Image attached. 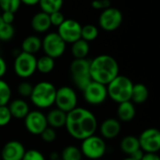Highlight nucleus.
Returning <instances> with one entry per match:
<instances>
[{"label": "nucleus", "instance_id": "17", "mask_svg": "<svg viewBox=\"0 0 160 160\" xmlns=\"http://www.w3.org/2000/svg\"><path fill=\"white\" fill-rule=\"evenodd\" d=\"M30 25L31 28L39 34L46 33L49 31L51 28V21H50V15L43 12V11H38L33 15L30 21Z\"/></svg>", "mask_w": 160, "mask_h": 160}, {"label": "nucleus", "instance_id": "6", "mask_svg": "<svg viewBox=\"0 0 160 160\" xmlns=\"http://www.w3.org/2000/svg\"><path fill=\"white\" fill-rule=\"evenodd\" d=\"M80 150L82 157H85L88 159H100L107 152V145L103 138L92 135L82 141Z\"/></svg>", "mask_w": 160, "mask_h": 160}, {"label": "nucleus", "instance_id": "29", "mask_svg": "<svg viewBox=\"0 0 160 160\" xmlns=\"http://www.w3.org/2000/svg\"><path fill=\"white\" fill-rule=\"evenodd\" d=\"M11 99V88L9 84L0 79V106L8 105Z\"/></svg>", "mask_w": 160, "mask_h": 160}, {"label": "nucleus", "instance_id": "41", "mask_svg": "<svg viewBox=\"0 0 160 160\" xmlns=\"http://www.w3.org/2000/svg\"><path fill=\"white\" fill-rule=\"evenodd\" d=\"M143 154H144V152H143L142 149H139L138 151H136L135 153H133V154H132L131 156H129V157L136 160H141L142 158V157H143Z\"/></svg>", "mask_w": 160, "mask_h": 160}, {"label": "nucleus", "instance_id": "14", "mask_svg": "<svg viewBox=\"0 0 160 160\" xmlns=\"http://www.w3.org/2000/svg\"><path fill=\"white\" fill-rule=\"evenodd\" d=\"M24 127L26 130L35 136H38L48 127L46 114L40 110L30 111L24 117Z\"/></svg>", "mask_w": 160, "mask_h": 160}, {"label": "nucleus", "instance_id": "45", "mask_svg": "<svg viewBox=\"0 0 160 160\" xmlns=\"http://www.w3.org/2000/svg\"><path fill=\"white\" fill-rule=\"evenodd\" d=\"M55 160H62L61 158H58V159H55Z\"/></svg>", "mask_w": 160, "mask_h": 160}, {"label": "nucleus", "instance_id": "9", "mask_svg": "<svg viewBox=\"0 0 160 160\" xmlns=\"http://www.w3.org/2000/svg\"><path fill=\"white\" fill-rule=\"evenodd\" d=\"M123 20L122 11L117 8L110 7L101 11L98 17V25L103 31L113 32L121 26Z\"/></svg>", "mask_w": 160, "mask_h": 160}, {"label": "nucleus", "instance_id": "7", "mask_svg": "<svg viewBox=\"0 0 160 160\" xmlns=\"http://www.w3.org/2000/svg\"><path fill=\"white\" fill-rule=\"evenodd\" d=\"M13 70L14 73L22 79L30 78L37 71V57L34 54L21 51L15 56Z\"/></svg>", "mask_w": 160, "mask_h": 160}, {"label": "nucleus", "instance_id": "3", "mask_svg": "<svg viewBox=\"0 0 160 160\" xmlns=\"http://www.w3.org/2000/svg\"><path fill=\"white\" fill-rule=\"evenodd\" d=\"M56 87L53 83L42 81L33 85L30 100L38 109H48L54 105Z\"/></svg>", "mask_w": 160, "mask_h": 160}, {"label": "nucleus", "instance_id": "8", "mask_svg": "<svg viewBox=\"0 0 160 160\" xmlns=\"http://www.w3.org/2000/svg\"><path fill=\"white\" fill-rule=\"evenodd\" d=\"M41 49L45 55L53 59L61 57L67 49L66 42L59 37L57 32L47 33L41 39Z\"/></svg>", "mask_w": 160, "mask_h": 160}, {"label": "nucleus", "instance_id": "30", "mask_svg": "<svg viewBox=\"0 0 160 160\" xmlns=\"http://www.w3.org/2000/svg\"><path fill=\"white\" fill-rule=\"evenodd\" d=\"M21 0H0V9L2 12L8 11L16 13L21 8Z\"/></svg>", "mask_w": 160, "mask_h": 160}, {"label": "nucleus", "instance_id": "26", "mask_svg": "<svg viewBox=\"0 0 160 160\" xmlns=\"http://www.w3.org/2000/svg\"><path fill=\"white\" fill-rule=\"evenodd\" d=\"M38 5L39 6L41 11L51 14L52 12L61 10L64 5V0H39Z\"/></svg>", "mask_w": 160, "mask_h": 160}, {"label": "nucleus", "instance_id": "32", "mask_svg": "<svg viewBox=\"0 0 160 160\" xmlns=\"http://www.w3.org/2000/svg\"><path fill=\"white\" fill-rule=\"evenodd\" d=\"M33 90V84L27 81H23L18 84L17 91L19 95L22 98H30Z\"/></svg>", "mask_w": 160, "mask_h": 160}, {"label": "nucleus", "instance_id": "36", "mask_svg": "<svg viewBox=\"0 0 160 160\" xmlns=\"http://www.w3.org/2000/svg\"><path fill=\"white\" fill-rule=\"evenodd\" d=\"M50 15V21H51V24L52 26H56L58 27L64 21H65V16L64 14L61 12V10L59 11H55V12H52Z\"/></svg>", "mask_w": 160, "mask_h": 160}, {"label": "nucleus", "instance_id": "11", "mask_svg": "<svg viewBox=\"0 0 160 160\" xmlns=\"http://www.w3.org/2000/svg\"><path fill=\"white\" fill-rule=\"evenodd\" d=\"M82 92L84 100L93 106H98L105 102L108 98L107 86L92 81Z\"/></svg>", "mask_w": 160, "mask_h": 160}, {"label": "nucleus", "instance_id": "44", "mask_svg": "<svg viewBox=\"0 0 160 160\" xmlns=\"http://www.w3.org/2000/svg\"><path fill=\"white\" fill-rule=\"evenodd\" d=\"M122 160H136V159H134V158H130V157H127L126 158H124V159H122Z\"/></svg>", "mask_w": 160, "mask_h": 160}, {"label": "nucleus", "instance_id": "35", "mask_svg": "<svg viewBox=\"0 0 160 160\" xmlns=\"http://www.w3.org/2000/svg\"><path fill=\"white\" fill-rule=\"evenodd\" d=\"M22 160H46V158L40 151L37 149H30L25 151Z\"/></svg>", "mask_w": 160, "mask_h": 160}, {"label": "nucleus", "instance_id": "12", "mask_svg": "<svg viewBox=\"0 0 160 160\" xmlns=\"http://www.w3.org/2000/svg\"><path fill=\"white\" fill-rule=\"evenodd\" d=\"M138 140L140 147L144 153H158L160 150V132L156 128L144 129Z\"/></svg>", "mask_w": 160, "mask_h": 160}, {"label": "nucleus", "instance_id": "27", "mask_svg": "<svg viewBox=\"0 0 160 160\" xmlns=\"http://www.w3.org/2000/svg\"><path fill=\"white\" fill-rule=\"evenodd\" d=\"M60 158L62 160H82V154L80 148H78L77 146L68 145L62 150L60 154Z\"/></svg>", "mask_w": 160, "mask_h": 160}, {"label": "nucleus", "instance_id": "23", "mask_svg": "<svg viewBox=\"0 0 160 160\" xmlns=\"http://www.w3.org/2000/svg\"><path fill=\"white\" fill-rule=\"evenodd\" d=\"M149 97V91L145 84L143 83H135L132 87L130 101L135 104H142L144 103Z\"/></svg>", "mask_w": 160, "mask_h": 160}, {"label": "nucleus", "instance_id": "5", "mask_svg": "<svg viewBox=\"0 0 160 160\" xmlns=\"http://www.w3.org/2000/svg\"><path fill=\"white\" fill-rule=\"evenodd\" d=\"M69 70L73 83L81 91H83L92 82L90 76V60L87 58L74 59L70 64Z\"/></svg>", "mask_w": 160, "mask_h": 160}, {"label": "nucleus", "instance_id": "31", "mask_svg": "<svg viewBox=\"0 0 160 160\" xmlns=\"http://www.w3.org/2000/svg\"><path fill=\"white\" fill-rule=\"evenodd\" d=\"M15 35V29L12 24L3 22L0 25V40L9 41L13 38Z\"/></svg>", "mask_w": 160, "mask_h": 160}, {"label": "nucleus", "instance_id": "4", "mask_svg": "<svg viewBox=\"0 0 160 160\" xmlns=\"http://www.w3.org/2000/svg\"><path fill=\"white\" fill-rule=\"evenodd\" d=\"M133 82L127 76L118 75L107 86L108 97L116 103H122L130 100Z\"/></svg>", "mask_w": 160, "mask_h": 160}, {"label": "nucleus", "instance_id": "10", "mask_svg": "<svg viewBox=\"0 0 160 160\" xmlns=\"http://www.w3.org/2000/svg\"><path fill=\"white\" fill-rule=\"evenodd\" d=\"M54 104L57 109L68 112L75 109L78 104V97L76 91L70 86H62L56 89Z\"/></svg>", "mask_w": 160, "mask_h": 160}, {"label": "nucleus", "instance_id": "39", "mask_svg": "<svg viewBox=\"0 0 160 160\" xmlns=\"http://www.w3.org/2000/svg\"><path fill=\"white\" fill-rule=\"evenodd\" d=\"M7 70H8V65H7V62L6 60L0 55V79H2L6 73H7Z\"/></svg>", "mask_w": 160, "mask_h": 160}, {"label": "nucleus", "instance_id": "13", "mask_svg": "<svg viewBox=\"0 0 160 160\" xmlns=\"http://www.w3.org/2000/svg\"><path fill=\"white\" fill-rule=\"evenodd\" d=\"M57 28V34L66 44H72L81 38L82 25L76 20L65 19Z\"/></svg>", "mask_w": 160, "mask_h": 160}, {"label": "nucleus", "instance_id": "21", "mask_svg": "<svg viewBox=\"0 0 160 160\" xmlns=\"http://www.w3.org/2000/svg\"><path fill=\"white\" fill-rule=\"evenodd\" d=\"M21 50L23 52H27L30 54H36L41 50V38L36 35H30L23 38Z\"/></svg>", "mask_w": 160, "mask_h": 160}, {"label": "nucleus", "instance_id": "24", "mask_svg": "<svg viewBox=\"0 0 160 160\" xmlns=\"http://www.w3.org/2000/svg\"><path fill=\"white\" fill-rule=\"evenodd\" d=\"M90 52L89 42L80 38L71 44V53L74 59H84L87 57Z\"/></svg>", "mask_w": 160, "mask_h": 160}, {"label": "nucleus", "instance_id": "38", "mask_svg": "<svg viewBox=\"0 0 160 160\" xmlns=\"http://www.w3.org/2000/svg\"><path fill=\"white\" fill-rule=\"evenodd\" d=\"M1 18H2V20H3V22L5 23L12 24L14 20H15V13L8 12V11H4L1 14Z\"/></svg>", "mask_w": 160, "mask_h": 160}, {"label": "nucleus", "instance_id": "28", "mask_svg": "<svg viewBox=\"0 0 160 160\" xmlns=\"http://www.w3.org/2000/svg\"><path fill=\"white\" fill-rule=\"evenodd\" d=\"M99 35V29L98 26L94 25V24H85L83 26H82V31H81V38L90 42V41H94L95 39L98 38Z\"/></svg>", "mask_w": 160, "mask_h": 160}, {"label": "nucleus", "instance_id": "40", "mask_svg": "<svg viewBox=\"0 0 160 160\" xmlns=\"http://www.w3.org/2000/svg\"><path fill=\"white\" fill-rule=\"evenodd\" d=\"M141 160H160L158 153H144Z\"/></svg>", "mask_w": 160, "mask_h": 160}, {"label": "nucleus", "instance_id": "19", "mask_svg": "<svg viewBox=\"0 0 160 160\" xmlns=\"http://www.w3.org/2000/svg\"><path fill=\"white\" fill-rule=\"evenodd\" d=\"M135 115H136V108L133 102L128 100L118 104L117 116L120 122H125V123L130 122L134 119Z\"/></svg>", "mask_w": 160, "mask_h": 160}, {"label": "nucleus", "instance_id": "16", "mask_svg": "<svg viewBox=\"0 0 160 160\" xmlns=\"http://www.w3.org/2000/svg\"><path fill=\"white\" fill-rule=\"evenodd\" d=\"M121 128V122L118 119L107 118L101 123L99 128L101 138L104 140H112L120 134Z\"/></svg>", "mask_w": 160, "mask_h": 160}, {"label": "nucleus", "instance_id": "33", "mask_svg": "<svg viewBox=\"0 0 160 160\" xmlns=\"http://www.w3.org/2000/svg\"><path fill=\"white\" fill-rule=\"evenodd\" d=\"M12 119L8 105L0 106V128L8 126Z\"/></svg>", "mask_w": 160, "mask_h": 160}, {"label": "nucleus", "instance_id": "22", "mask_svg": "<svg viewBox=\"0 0 160 160\" xmlns=\"http://www.w3.org/2000/svg\"><path fill=\"white\" fill-rule=\"evenodd\" d=\"M120 149L128 157L131 156L133 153H135L136 151L141 149L138 137H136L134 135L125 136L120 142Z\"/></svg>", "mask_w": 160, "mask_h": 160}, {"label": "nucleus", "instance_id": "25", "mask_svg": "<svg viewBox=\"0 0 160 160\" xmlns=\"http://www.w3.org/2000/svg\"><path fill=\"white\" fill-rule=\"evenodd\" d=\"M55 67V61L53 58L48 55H42L39 58H37V71L42 74L51 73Z\"/></svg>", "mask_w": 160, "mask_h": 160}, {"label": "nucleus", "instance_id": "43", "mask_svg": "<svg viewBox=\"0 0 160 160\" xmlns=\"http://www.w3.org/2000/svg\"><path fill=\"white\" fill-rule=\"evenodd\" d=\"M50 158H51V160L58 159V158H60V155H58L56 152H52L50 156Z\"/></svg>", "mask_w": 160, "mask_h": 160}, {"label": "nucleus", "instance_id": "42", "mask_svg": "<svg viewBox=\"0 0 160 160\" xmlns=\"http://www.w3.org/2000/svg\"><path fill=\"white\" fill-rule=\"evenodd\" d=\"M39 2V0H21V3L25 5V6H28V7H33V6H36L38 5Z\"/></svg>", "mask_w": 160, "mask_h": 160}, {"label": "nucleus", "instance_id": "20", "mask_svg": "<svg viewBox=\"0 0 160 160\" xmlns=\"http://www.w3.org/2000/svg\"><path fill=\"white\" fill-rule=\"evenodd\" d=\"M46 119L48 126L56 129V128H61L65 127L66 125V120H67V112L54 108L49 111V112L46 114Z\"/></svg>", "mask_w": 160, "mask_h": 160}, {"label": "nucleus", "instance_id": "34", "mask_svg": "<svg viewBox=\"0 0 160 160\" xmlns=\"http://www.w3.org/2000/svg\"><path fill=\"white\" fill-rule=\"evenodd\" d=\"M41 140L47 143H50V142H52L56 140V137H57V134H56V131L54 128H51V127H47L42 132L41 134L39 135Z\"/></svg>", "mask_w": 160, "mask_h": 160}, {"label": "nucleus", "instance_id": "15", "mask_svg": "<svg viewBox=\"0 0 160 160\" xmlns=\"http://www.w3.org/2000/svg\"><path fill=\"white\" fill-rule=\"evenodd\" d=\"M24 145L16 140L6 142L1 150L2 160H22L25 153Z\"/></svg>", "mask_w": 160, "mask_h": 160}, {"label": "nucleus", "instance_id": "37", "mask_svg": "<svg viewBox=\"0 0 160 160\" xmlns=\"http://www.w3.org/2000/svg\"><path fill=\"white\" fill-rule=\"evenodd\" d=\"M91 6L93 8L102 11L111 7V0H93Z\"/></svg>", "mask_w": 160, "mask_h": 160}, {"label": "nucleus", "instance_id": "18", "mask_svg": "<svg viewBox=\"0 0 160 160\" xmlns=\"http://www.w3.org/2000/svg\"><path fill=\"white\" fill-rule=\"evenodd\" d=\"M8 107L12 118L15 119H24L30 112L28 103L22 98H15L9 101Z\"/></svg>", "mask_w": 160, "mask_h": 160}, {"label": "nucleus", "instance_id": "1", "mask_svg": "<svg viewBox=\"0 0 160 160\" xmlns=\"http://www.w3.org/2000/svg\"><path fill=\"white\" fill-rule=\"evenodd\" d=\"M65 128L73 139L82 141L95 135L98 129V120L91 111L76 107L67 113Z\"/></svg>", "mask_w": 160, "mask_h": 160}, {"label": "nucleus", "instance_id": "2", "mask_svg": "<svg viewBox=\"0 0 160 160\" xmlns=\"http://www.w3.org/2000/svg\"><path fill=\"white\" fill-rule=\"evenodd\" d=\"M119 75V65L114 57L100 54L90 61V76L92 81L107 85Z\"/></svg>", "mask_w": 160, "mask_h": 160}]
</instances>
